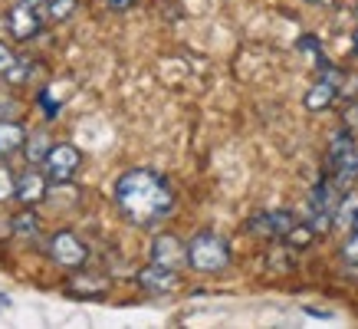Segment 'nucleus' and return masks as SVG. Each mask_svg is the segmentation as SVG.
<instances>
[{
  "label": "nucleus",
  "mask_w": 358,
  "mask_h": 329,
  "mask_svg": "<svg viewBox=\"0 0 358 329\" xmlns=\"http://www.w3.org/2000/svg\"><path fill=\"white\" fill-rule=\"evenodd\" d=\"M115 204L131 224L152 227L174 208L171 185L152 168H131L115 181Z\"/></svg>",
  "instance_id": "nucleus-1"
},
{
  "label": "nucleus",
  "mask_w": 358,
  "mask_h": 329,
  "mask_svg": "<svg viewBox=\"0 0 358 329\" xmlns=\"http://www.w3.org/2000/svg\"><path fill=\"white\" fill-rule=\"evenodd\" d=\"M187 263L201 270V274H217L230 263V247L227 241L214 234V230H201L187 244Z\"/></svg>",
  "instance_id": "nucleus-2"
},
{
  "label": "nucleus",
  "mask_w": 358,
  "mask_h": 329,
  "mask_svg": "<svg viewBox=\"0 0 358 329\" xmlns=\"http://www.w3.org/2000/svg\"><path fill=\"white\" fill-rule=\"evenodd\" d=\"M50 257H53L59 267H69V270H76V267H83L89 257L86 244L79 241L73 230H56L53 237H50Z\"/></svg>",
  "instance_id": "nucleus-3"
},
{
  "label": "nucleus",
  "mask_w": 358,
  "mask_h": 329,
  "mask_svg": "<svg viewBox=\"0 0 358 329\" xmlns=\"http://www.w3.org/2000/svg\"><path fill=\"white\" fill-rule=\"evenodd\" d=\"M79 148L73 145H53L50 155H46V178L56 181V185H66V181H73V175L79 172Z\"/></svg>",
  "instance_id": "nucleus-4"
},
{
  "label": "nucleus",
  "mask_w": 358,
  "mask_h": 329,
  "mask_svg": "<svg viewBox=\"0 0 358 329\" xmlns=\"http://www.w3.org/2000/svg\"><path fill=\"white\" fill-rule=\"evenodd\" d=\"M7 30H10V36H17V40H33V36L40 33V13H36V4L20 0L17 7H10V13H7Z\"/></svg>",
  "instance_id": "nucleus-5"
},
{
  "label": "nucleus",
  "mask_w": 358,
  "mask_h": 329,
  "mask_svg": "<svg viewBox=\"0 0 358 329\" xmlns=\"http://www.w3.org/2000/svg\"><path fill=\"white\" fill-rule=\"evenodd\" d=\"M152 263L178 270L181 263H187V244H181L174 234H158L152 244Z\"/></svg>",
  "instance_id": "nucleus-6"
},
{
  "label": "nucleus",
  "mask_w": 358,
  "mask_h": 329,
  "mask_svg": "<svg viewBox=\"0 0 358 329\" xmlns=\"http://www.w3.org/2000/svg\"><path fill=\"white\" fill-rule=\"evenodd\" d=\"M296 227V218L289 214V211H270V214H257V218L250 220V230L253 234H260V237H286L289 230Z\"/></svg>",
  "instance_id": "nucleus-7"
},
{
  "label": "nucleus",
  "mask_w": 358,
  "mask_h": 329,
  "mask_svg": "<svg viewBox=\"0 0 358 329\" xmlns=\"http://www.w3.org/2000/svg\"><path fill=\"white\" fill-rule=\"evenodd\" d=\"M138 284L148 290V293H171L178 286V270L171 267H162V263H152L138 274Z\"/></svg>",
  "instance_id": "nucleus-8"
},
{
  "label": "nucleus",
  "mask_w": 358,
  "mask_h": 329,
  "mask_svg": "<svg viewBox=\"0 0 358 329\" xmlns=\"http://www.w3.org/2000/svg\"><path fill=\"white\" fill-rule=\"evenodd\" d=\"M17 197L23 204H36L46 197V178L36 172V168H27L20 178H17Z\"/></svg>",
  "instance_id": "nucleus-9"
},
{
  "label": "nucleus",
  "mask_w": 358,
  "mask_h": 329,
  "mask_svg": "<svg viewBox=\"0 0 358 329\" xmlns=\"http://www.w3.org/2000/svg\"><path fill=\"white\" fill-rule=\"evenodd\" d=\"M27 145V132H23L20 122L0 119V158H10Z\"/></svg>",
  "instance_id": "nucleus-10"
},
{
  "label": "nucleus",
  "mask_w": 358,
  "mask_h": 329,
  "mask_svg": "<svg viewBox=\"0 0 358 329\" xmlns=\"http://www.w3.org/2000/svg\"><path fill=\"white\" fill-rule=\"evenodd\" d=\"M336 96H338V86L332 83V79H319L309 92H306V109L309 112H322V109H329L332 102H336Z\"/></svg>",
  "instance_id": "nucleus-11"
},
{
  "label": "nucleus",
  "mask_w": 358,
  "mask_h": 329,
  "mask_svg": "<svg viewBox=\"0 0 358 329\" xmlns=\"http://www.w3.org/2000/svg\"><path fill=\"white\" fill-rule=\"evenodd\" d=\"M355 220H358V188L355 191H345V197L338 201V208H336L338 227H355Z\"/></svg>",
  "instance_id": "nucleus-12"
},
{
  "label": "nucleus",
  "mask_w": 358,
  "mask_h": 329,
  "mask_svg": "<svg viewBox=\"0 0 358 329\" xmlns=\"http://www.w3.org/2000/svg\"><path fill=\"white\" fill-rule=\"evenodd\" d=\"M23 148H27V158H30V164H43L53 145H50V135H46V132H36V135H33V139L23 145Z\"/></svg>",
  "instance_id": "nucleus-13"
},
{
  "label": "nucleus",
  "mask_w": 358,
  "mask_h": 329,
  "mask_svg": "<svg viewBox=\"0 0 358 329\" xmlns=\"http://www.w3.org/2000/svg\"><path fill=\"white\" fill-rule=\"evenodd\" d=\"M109 290L106 280H89V276H76V280H69V293H83V296H102Z\"/></svg>",
  "instance_id": "nucleus-14"
},
{
  "label": "nucleus",
  "mask_w": 358,
  "mask_h": 329,
  "mask_svg": "<svg viewBox=\"0 0 358 329\" xmlns=\"http://www.w3.org/2000/svg\"><path fill=\"white\" fill-rule=\"evenodd\" d=\"M315 237V230H313V224H303V220H296V227L282 237V241L289 244V247H309V241Z\"/></svg>",
  "instance_id": "nucleus-15"
},
{
  "label": "nucleus",
  "mask_w": 358,
  "mask_h": 329,
  "mask_svg": "<svg viewBox=\"0 0 358 329\" xmlns=\"http://www.w3.org/2000/svg\"><path fill=\"white\" fill-rule=\"evenodd\" d=\"M73 10H76V0H46V13H50V20H56V23L69 20Z\"/></svg>",
  "instance_id": "nucleus-16"
},
{
  "label": "nucleus",
  "mask_w": 358,
  "mask_h": 329,
  "mask_svg": "<svg viewBox=\"0 0 358 329\" xmlns=\"http://www.w3.org/2000/svg\"><path fill=\"white\" fill-rule=\"evenodd\" d=\"M36 227H40V224H36V214H33V211H23V214L13 218V230L23 234V237H36Z\"/></svg>",
  "instance_id": "nucleus-17"
},
{
  "label": "nucleus",
  "mask_w": 358,
  "mask_h": 329,
  "mask_svg": "<svg viewBox=\"0 0 358 329\" xmlns=\"http://www.w3.org/2000/svg\"><path fill=\"white\" fill-rule=\"evenodd\" d=\"M299 50L309 56V63H313L315 69L326 66V56H322V50H319V43H315V36H303V40H299Z\"/></svg>",
  "instance_id": "nucleus-18"
},
{
  "label": "nucleus",
  "mask_w": 358,
  "mask_h": 329,
  "mask_svg": "<svg viewBox=\"0 0 358 329\" xmlns=\"http://www.w3.org/2000/svg\"><path fill=\"white\" fill-rule=\"evenodd\" d=\"M17 195V178L10 175V168H3L0 164V201H7V197Z\"/></svg>",
  "instance_id": "nucleus-19"
},
{
  "label": "nucleus",
  "mask_w": 358,
  "mask_h": 329,
  "mask_svg": "<svg viewBox=\"0 0 358 329\" xmlns=\"http://www.w3.org/2000/svg\"><path fill=\"white\" fill-rule=\"evenodd\" d=\"M13 63H17V56H13V50L10 46H3L0 43V76H7L13 69Z\"/></svg>",
  "instance_id": "nucleus-20"
},
{
  "label": "nucleus",
  "mask_w": 358,
  "mask_h": 329,
  "mask_svg": "<svg viewBox=\"0 0 358 329\" xmlns=\"http://www.w3.org/2000/svg\"><path fill=\"white\" fill-rule=\"evenodd\" d=\"M342 257H345L348 263H358V227H355V234L345 241V247H342Z\"/></svg>",
  "instance_id": "nucleus-21"
},
{
  "label": "nucleus",
  "mask_w": 358,
  "mask_h": 329,
  "mask_svg": "<svg viewBox=\"0 0 358 329\" xmlns=\"http://www.w3.org/2000/svg\"><path fill=\"white\" fill-rule=\"evenodd\" d=\"M345 132L358 135V102H352V106L345 109Z\"/></svg>",
  "instance_id": "nucleus-22"
},
{
  "label": "nucleus",
  "mask_w": 358,
  "mask_h": 329,
  "mask_svg": "<svg viewBox=\"0 0 358 329\" xmlns=\"http://www.w3.org/2000/svg\"><path fill=\"white\" fill-rule=\"evenodd\" d=\"M138 0H109V7L112 10H129V7H135Z\"/></svg>",
  "instance_id": "nucleus-23"
},
{
  "label": "nucleus",
  "mask_w": 358,
  "mask_h": 329,
  "mask_svg": "<svg viewBox=\"0 0 358 329\" xmlns=\"http://www.w3.org/2000/svg\"><path fill=\"white\" fill-rule=\"evenodd\" d=\"M309 4H319V7H329V4H336V0H309Z\"/></svg>",
  "instance_id": "nucleus-24"
},
{
  "label": "nucleus",
  "mask_w": 358,
  "mask_h": 329,
  "mask_svg": "<svg viewBox=\"0 0 358 329\" xmlns=\"http://www.w3.org/2000/svg\"><path fill=\"white\" fill-rule=\"evenodd\" d=\"M352 43H355V53H358V30H355V40H352Z\"/></svg>",
  "instance_id": "nucleus-25"
},
{
  "label": "nucleus",
  "mask_w": 358,
  "mask_h": 329,
  "mask_svg": "<svg viewBox=\"0 0 358 329\" xmlns=\"http://www.w3.org/2000/svg\"><path fill=\"white\" fill-rule=\"evenodd\" d=\"M30 4H40V0H30Z\"/></svg>",
  "instance_id": "nucleus-26"
}]
</instances>
